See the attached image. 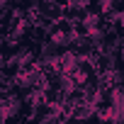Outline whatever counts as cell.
Instances as JSON below:
<instances>
[{"instance_id": "7a4b0ae2", "label": "cell", "mask_w": 124, "mask_h": 124, "mask_svg": "<svg viewBox=\"0 0 124 124\" xmlns=\"http://www.w3.org/2000/svg\"><path fill=\"white\" fill-rule=\"evenodd\" d=\"M90 61H93V68H95L97 76H107V73H112V56H109V54H100V51H97Z\"/></svg>"}, {"instance_id": "3957f363", "label": "cell", "mask_w": 124, "mask_h": 124, "mask_svg": "<svg viewBox=\"0 0 124 124\" xmlns=\"http://www.w3.org/2000/svg\"><path fill=\"white\" fill-rule=\"evenodd\" d=\"M20 51V46L12 39H0V61L8 63V61H15V54Z\"/></svg>"}, {"instance_id": "8992f818", "label": "cell", "mask_w": 124, "mask_h": 124, "mask_svg": "<svg viewBox=\"0 0 124 124\" xmlns=\"http://www.w3.org/2000/svg\"><path fill=\"white\" fill-rule=\"evenodd\" d=\"M71 3H78V5H88L90 0H71Z\"/></svg>"}, {"instance_id": "277c9868", "label": "cell", "mask_w": 124, "mask_h": 124, "mask_svg": "<svg viewBox=\"0 0 124 124\" xmlns=\"http://www.w3.org/2000/svg\"><path fill=\"white\" fill-rule=\"evenodd\" d=\"M93 114H95V109H93V105H90V102H80V105L71 107V117H73V119L88 122V119H90Z\"/></svg>"}, {"instance_id": "6da1fadb", "label": "cell", "mask_w": 124, "mask_h": 124, "mask_svg": "<svg viewBox=\"0 0 124 124\" xmlns=\"http://www.w3.org/2000/svg\"><path fill=\"white\" fill-rule=\"evenodd\" d=\"M90 15H88V8L85 5H78V3H71L68 8H63V20L68 22H85Z\"/></svg>"}, {"instance_id": "5b68a950", "label": "cell", "mask_w": 124, "mask_h": 124, "mask_svg": "<svg viewBox=\"0 0 124 124\" xmlns=\"http://www.w3.org/2000/svg\"><path fill=\"white\" fill-rule=\"evenodd\" d=\"M54 5H58V8H68L71 5V0H51Z\"/></svg>"}]
</instances>
